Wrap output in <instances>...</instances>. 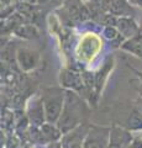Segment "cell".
<instances>
[{"label": "cell", "instance_id": "obj_1", "mask_svg": "<svg viewBox=\"0 0 142 148\" xmlns=\"http://www.w3.org/2000/svg\"><path fill=\"white\" fill-rule=\"evenodd\" d=\"M90 110L85 101L74 90H66V99L62 114L57 121L58 128L62 133H68L79 125L88 122Z\"/></svg>", "mask_w": 142, "mask_h": 148}, {"label": "cell", "instance_id": "obj_2", "mask_svg": "<svg viewBox=\"0 0 142 148\" xmlns=\"http://www.w3.org/2000/svg\"><path fill=\"white\" fill-rule=\"evenodd\" d=\"M42 101L46 112V122L57 123L59 116L62 114L63 105L66 99V90L58 86L46 88L42 90Z\"/></svg>", "mask_w": 142, "mask_h": 148}, {"label": "cell", "instance_id": "obj_3", "mask_svg": "<svg viewBox=\"0 0 142 148\" xmlns=\"http://www.w3.org/2000/svg\"><path fill=\"white\" fill-rule=\"evenodd\" d=\"M110 127L90 123L88 133L84 138L83 148H108L110 142Z\"/></svg>", "mask_w": 142, "mask_h": 148}, {"label": "cell", "instance_id": "obj_4", "mask_svg": "<svg viewBox=\"0 0 142 148\" xmlns=\"http://www.w3.org/2000/svg\"><path fill=\"white\" fill-rule=\"evenodd\" d=\"M63 15L64 18L73 24L90 18V11L83 0H63Z\"/></svg>", "mask_w": 142, "mask_h": 148}, {"label": "cell", "instance_id": "obj_5", "mask_svg": "<svg viewBox=\"0 0 142 148\" xmlns=\"http://www.w3.org/2000/svg\"><path fill=\"white\" fill-rule=\"evenodd\" d=\"M90 123L89 122H84L79 125L78 127L74 130H72L68 133H64L62 140V145L64 148H83V143H84V138L88 133Z\"/></svg>", "mask_w": 142, "mask_h": 148}, {"label": "cell", "instance_id": "obj_6", "mask_svg": "<svg viewBox=\"0 0 142 148\" xmlns=\"http://www.w3.org/2000/svg\"><path fill=\"white\" fill-rule=\"evenodd\" d=\"M61 84L63 88L77 92H83L85 89L83 75L72 69H63L61 72Z\"/></svg>", "mask_w": 142, "mask_h": 148}, {"label": "cell", "instance_id": "obj_7", "mask_svg": "<svg viewBox=\"0 0 142 148\" xmlns=\"http://www.w3.org/2000/svg\"><path fill=\"white\" fill-rule=\"evenodd\" d=\"M132 141L134 137L131 135V131L127 128L114 126L110 131V142L108 148H127Z\"/></svg>", "mask_w": 142, "mask_h": 148}, {"label": "cell", "instance_id": "obj_8", "mask_svg": "<svg viewBox=\"0 0 142 148\" xmlns=\"http://www.w3.org/2000/svg\"><path fill=\"white\" fill-rule=\"evenodd\" d=\"M16 61L22 71L29 72L37 67L40 62V54L30 48H19L16 51Z\"/></svg>", "mask_w": 142, "mask_h": 148}, {"label": "cell", "instance_id": "obj_9", "mask_svg": "<svg viewBox=\"0 0 142 148\" xmlns=\"http://www.w3.org/2000/svg\"><path fill=\"white\" fill-rule=\"evenodd\" d=\"M27 115H29L30 121L32 122L35 126H42L46 120V112L43 108V101L42 98H35L29 104V110H27Z\"/></svg>", "mask_w": 142, "mask_h": 148}, {"label": "cell", "instance_id": "obj_10", "mask_svg": "<svg viewBox=\"0 0 142 148\" xmlns=\"http://www.w3.org/2000/svg\"><path fill=\"white\" fill-rule=\"evenodd\" d=\"M99 47H100V41L95 36L89 35L80 41L78 51H79L80 56L84 59H91L95 56V53L99 51Z\"/></svg>", "mask_w": 142, "mask_h": 148}, {"label": "cell", "instance_id": "obj_11", "mask_svg": "<svg viewBox=\"0 0 142 148\" xmlns=\"http://www.w3.org/2000/svg\"><path fill=\"white\" fill-rule=\"evenodd\" d=\"M116 27L119 32L125 38H131V37L136 36L140 32L139 25L135 22V20L131 16H122L117 18Z\"/></svg>", "mask_w": 142, "mask_h": 148}, {"label": "cell", "instance_id": "obj_12", "mask_svg": "<svg viewBox=\"0 0 142 148\" xmlns=\"http://www.w3.org/2000/svg\"><path fill=\"white\" fill-rule=\"evenodd\" d=\"M131 5L132 4L127 0H110L109 12L117 17L131 16L134 14V9Z\"/></svg>", "mask_w": 142, "mask_h": 148}, {"label": "cell", "instance_id": "obj_13", "mask_svg": "<svg viewBox=\"0 0 142 148\" xmlns=\"http://www.w3.org/2000/svg\"><path fill=\"white\" fill-rule=\"evenodd\" d=\"M120 47L123 51H127L132 54L137 56V57L142 58V34L141 30L136 36L131 37V38H127L125 42H122Z\"/></svg>", "mask_w": 142, "mask_h": 148}, {"label": "cell", "instance_id": "obj_14", "mask_svg": "<svg viewBox=\"0 0 142 148\" xmlns=\"http://www.w3.org/2000/svg\"><path fill=\"white\" fill-rule=\"evenodd\" d=\"M113 67H114V59H113V57H109V58L105 59V62L102 66V68H100L98 71V73L95 74V88H97L98 92L100 91V89H102L104 82L108 78L109 73L113 69Z\"/></svg>", "mask_w": 142, "mask_h": 148}, {"label": "cell", "instance_id": "obj_15", "mask_svg": "<svg viewBox=\"0 0 142 148\" xmlns=\"http://www.w3.org/2000/svg\"><path fill=\"white\" fill-rule=\"evenodd\" d=\"M126 128L129 131H140V130H142V112L137 106H135L131 110V112L127 116Z\"/></svg>", "mask_w": 142, "mask_h": 148}, {"label": "cell", "instance_id": "obj_16", "mask_svg": "<svg viewBox=\"0 0 142 148\" xmlns=\"http://www.w3.org/2000/svg\"><path fill=\"white\" fill-rule=\"evenodd\" d=\"M41 135L46 138V141H57L63 133L58 126H54V123L46 122L41 126Z\"/></svg>", "mask_w": 142, "mask_h": 148}, {"label": "cell", "instance_id": "obj_17", "mask_svg": "<svg viewBox=\"0 0 142 148\" xmlns=\"http://www.w3.org/2000/svg\"><path fill=\"white\" fill-rule=\"evenodd\" d=\"M16 34L20 37H25V38H32L34 36H37V31L34 26H19L16 29Z\"/></svg>", "mask_w": 142, "mask_h": 148}, {"label": "cell", "instance_id": "obj_18", "mask_svg": "<svg viewBox=\"0 0 142 148\" xmlns=\"http://www.w3.org/2000/svg\"><path fill=\"white\" fill-rule=\"evenodd\" d=\"M104 36L106 37V38L111 40V41H115V40H117V38H120L121 34L119 32V30H117L116 26H105Z\"/></svg>", "mask_w": 142, "mask_h": 148}, {"label": "cell", "instance_id": "obj_19", "mask_svg": "<svg viewBox=\"0 0 142 148\" xmlns=\"http://www.w3.org/2000/svg\"><path fill=\"white\" fill-rule=\"evenodd\" d=\"M88 3H91V4H95L97 6L102 8L104 11L109 12V6H110V0H86Z\"/></svg>", "mask_w": 142, "mask_h": 148}, {"label": "cell", "instance_id": "obj_20", "mask_svg": "<svg viewBox=\"0 0 142 148\" xmlns=\"http://www.w3.org/2000/svg\"><path fill=\"white\" fill-rule=\"evenodd\" d=\"M127 148H142V137L134 138V141L131 142V145Z\"/></svg>", "mask_w": 142, "mask_h": 148}, {"label": "cell", "instance_id": "obj_21", "mask_svg": "<svg viewBox=\"0 0 142 148\" xmlns=\"http://www.w3.org/2000/svg\"><path fill=\"white\" fill-rule=\"evenodd\" d=\"M135 73L137 74V77H139V92H140V95L142 96V72L135 71Z\"/></svg>", "mask_w": 142, "mask_h": 148}, {"label": "cell", "instance_id": "obj_22", "mask_svg": "<svg viewBox=\"0 0 142 148\" xmlns=\"http://www.w3.org/2000/svg\"><path fill=\"white\" fill-rule=\"evenodd\" d=\"M129 1L132 4V5H137V6L142 8V0H129Z\"/></svg>", "mask_w": 142, "mask_h": 148}, {"label": "cell", "instance_id": "obj_23", "mask_svg": "<svg viewBox=\"0 0 142 148\" xmlns=\"http://www.w3.org/2000/svg\"><path fill=\"white\" fill-rule=\"evenodd\" d=\"M136 106H137V108H139V110H140L141 112H142V96H141V98H140L139 100H137V104H136Z\"/></svg>", "mask_w": 142, "mask_h": 148}, {"label": "cell", "instance_id": "obj_24", "mask_svg": "<svg viewBox=\"0 0 142 148\" xmlns=\"http://www.w3.org/2000/svg\"><path fill=\"white\" fill-rule=\"evenodd\" d=\"M141 137H142V136H141Z\"/></svg>", "mask_w": 142, "mask_h": 148}]
</instances>
